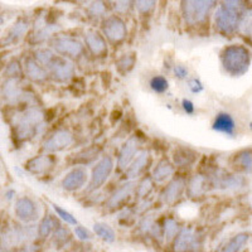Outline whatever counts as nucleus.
Listing matches in <instances>:
<instances>
[{
	"label": "nucleus",
	"mask_w": 252,
	"mask_h": 252,
	"mask_svg": "<svg viewBox=\"0 0 252 252\" xmlns=\"http://www.w3.org/2000/svg\"><path fill=\"white\" fill-rule=\"evenodd\" d=\"M14 213L17 216V218L24 223H31V222H34L38 220V207L32 198L27 197H19L15 201L14 206Z\"/></svg>",
	"instance_id": "8"
},
{
	"label": "nucleus",
	"mask_w": 252,
	"mask_h": 252,
	"mask_svg": "<svg viewBox=\"0 0 252 252\" xmlns=\"http://www.w3.org/2000/svg\"><path fill=\"white\" fill-rule=\"evenodd\" d=\"M157 0H136V8L140 13H149L154 9Z\"/></svg>",
	"instance_id": "38"
},
{
	"label": "nucleus",
	"mask_w": 252,
	"mask_h": 252,
	"mask_svg": "<svg viewBox=\"0 0 252 252\" xmlns=\"http://www.w3.org/2000/svg\"><path fill=\"white\" fill-rule=\"evenodd\" d=\"M112 170H114V160H112V158L110 155H105L101 160L97 161V164L92 169L91 179H90L89 188H87L90 192H94V190L101 188L103 184L106 183Z\"/></svg>",
	"instance_id": "5"
},
{
	"label": "nucleus",
	"mask_w": 252,
	"mask_h": 252,
	"mask_svg": "<svg viewBox=\"0 0 252 252\" xmlns=\"http://www.w3.org/2000/svg\"><path fill=\"white\" fill-rule=\"evenodd\" d=\"M52 207H53V209H55V212L57 213L58 217L61 218L62 220H64L67 224H72V226H77V220H76V217L73 215H71V213L68 212V211H66V209L61 208L58 204H52Z\"/></svg>",
	"instance_id": "33"
},
{
	"label": "nucleus",
	"mask_w": 252,
	"mask_h": 252,
	"mask_svg": "<svg viewBox=\"0 0 252 252\" xmlns=\"http://www.w3.org/2000/svg\"><path fill=\"white\" fill-rule=\"evenodd\" d=\"M87 177V170L83 166H76L75 169H72L63 177L61 187L67 192H76L86 184Z\"/></svg>",
	"instance_id": "11"
},
{
	"label": "nucleus",
	"mask_w": 252,
	"mask_h": 252,
	"mask_svg": "<svg viewBox=\"0 0 252 252\" xmlns=\"http://www.w3.org/2000/svg\"><path fill=\"white\" fill-rule=\"evenodd\" d=\"M136 62V56L134 53H129V55H124L116 61V67H118L120 73H127L134 68V64Z\"/></svg>",
	"instance_id": "30"
},
{
	"label": "nucleus",
	"mask_w": 252,
	"mask_h": 252,
	"mask_svg": "<svg viewBox=\"0 0 252 252\" xmlns=\"http://www.w3.org/2000/svg\"><path fill=\"white\" fill-rule=\"evenodd\" d=\"M174 75L179 80H186L188 77V69H187L186 66L178 64V66L174 67Z\"/></svg>",
	"instance_id": "42"
},
{
	"label": "nucleus",
	"mask_w": 252,
	"mask_h": 252,
	"mask_svg": "<svg viewBox=\"0 0 252 252\" xmlns=\"http://www.w3.org/2000/svg\"><path fill=\"white\" fill-rule=\"evenodd\" d=\"M46 69L48 71V75L57 82H66L75 75V66L62 56H53Z\"/></svg>",
	"instance_id": "6"
},
{
	"label": "nucleus",
	"mask_w": 252,
	"mask_h": 252,
	"mask_svg": "<svg viewBox=\"0 0 252 252\" xmlns=\"http://www.w3.org/2000/svg\"><path fill=\"white\" fill-rule=\"evenodd\" d=\"M27 28H28V23L27 22H24V20H18L17 23L13 24L12 28L9 29L8 34H6L5 39H4V43L6 46H9V44H13L14 42H17L26 33Z\"/></svg>",
	"instance_id": "23"
},
{
	"label": "nucleus",
	"mask_w": 252,
	"mask_h": 252,
	"mask_svg": "<svg viewBox=\"0 0 252 252\" xmlns=\"http://www.w3.org/2000/svg\"><path fill=\"white\" fill-rule=\"evenodd\" d=\"M85 42H86L87 48L90 49L94 56L103 57L107 53L106 40L98 32L89 31L85 33Z\"/></svg>",
	"instance_id": "14"
},
{
	"label": "nucleus",
	"mask_w": 252,
	"mask_h": 252,
	"mask_svg": "<svg viewBox=\"0 0 252 252\" xmlns=\"http://www.w3.org/2000/svg\"><path fill=\"white\" fill-rule=\"evenodd\" d=\"M135 183L134 182H127L126 184L121 186L118 190H115L112 193L111 197L106 201V207L110 209H116L118 207H120L121 204H124V202L127 199V198L131 195V193L135 190Z\"/></svg>",
	"instance_id": "17"
},
{
	"label": "nucleus",
	"mask_w": 252,
	"mask_h": 252,
	"mask_svg": "<svg viewBox=\"0 0 252 252\" xmlns=\"http://www.w3.org/2000/svg\"><path fill=\"white\" fill-rule=\"evenodd\" d=\"M188 89L190 90V92H193V94H199V92L203 91V85H202L201 81L197 80V78H190V80L188 81Z\"/></svg>",
	"instance_id": "41"
},
{
	"label": "nucleus",
	"mask_w": 252,
	"mask_h": 252,
	"mask_svg": "<svg viewBox=\"0 0 252 252\" xmlns=\"http://www.w3.org/2000/svg\"><path fill=\"white\" fill-rule=\"evenodd\" d=\"M105 12H106V5L103 3V0H96L89 8V13L92 17H100L105 14Z\"/></svg>",
	"instance_id": "37"
},
{
	"label": "nucleus",
	"mask_w": 252,
	"mask_h": 252,
	"mask_svg": "<svg viewBox=\"0 0 252 252\" xmlns=\"http://www.w3.org/2000/svg\"><path fill=\"white\" fill-rule=\"evenodd\" d=\"M238 28L241 29V32L246 35H252V10H249L244 14L242 19H241V23L238 26Z\"/></svg>",
	"instance_id": "36"
},
{
	"label": "nucleus",
	"mask_w": 252,
	"mask_h": 252,
	"mask_svg": "<svg viewBox=\"0 0 252 252\" xmlns=\"http://www.w3.org/2000/svg\"><path fill=\"white\" fill-rule=\"evenodd\" d=\"M78 1H80V3H82V4H86V3H89L90 0H78Z\"/></svg>",
	"instance_id": "45"
},
{
	"label": "nucleus",
	"mask_w": 252,
	"mask_h": 252,
	"mask_svg": "<svg viewBox=\"0 0 252 252\" xmlns=\"http://www.w3.org/2000/svg\"><path fill=\"white\" fill-rule=\"evenodd\" d=\"M102 32L105 37L114 43L123 42L127 34L125 23L119 17H110L107 18L102 24Z\"/></svg>",
	"instance_id": "10"
},
{
	"label": "nucleus",
	"mask_w": 252,
	"mask_h": 252,
	"mask_svg": "<svg viewBox=\"0 0 252 252\" xmlns=\"http://www.w3.org/2000/svg\"><path fill=\"white\" fill-rule=\"evenodd\" d=\"M212 129L215 131L224 134L227 136H233L236 132V123L233 118L227 112H220L216 115L215 121L212 124Z\"/></svg>",
	"instance_id": "15"
},
{
	"label": "nucleus",
	"mask_w": 252,
	"mask_h": 252,
	"mask_svg": "<svg viewBox=\"0 0 252 252\" xmlns=\"http://www.w3.org/2000/svg\"><path fill=\"white\" fill-rule=\"evenodd\" d=\"M3 96L8 102H15L22 96V90L15 78H9L3 86Z\"/></svg>",
	"instance_id": "22"
},
{
	"label": "nucleus",
	"mask_w": 252,
	"mask_h": 252,
	"mask_svg": "<svg viewBox=\"0 0 252 252\" xmlns=\"http://www.w3.org/2000/svg\"><path fill=\"white\" fill-rule=\"evenodd\" d=\"M150 89L157 94H163L169 89V82L164 76H154L150 80Z\"/></svg>",
	"instance_id": "32"
},
{
	"label": "nucleus",
	"mask_w": 252,
	"mask_h": 252,
	"mask_svg": "<svg viewBox=\"0 0 252 252\" xmlns=\"http://www.w3.org/2000/svg\"><path fill=\"white\" fill-rule=\"evenodd\" d=\"M150 155L148 152H141L138 157L134 158V160L130 163V165L125 169V174L127 175L129 179H135L136 177L143 173L145 166L149 164Z\"/></svg>",
	"instance_id": "19"
},
{
	"label": "nucleus",
	"mask_w": 252,
	"mask_h": 252,
	"mask_svg": "<svg viewBox=\"0 0 252 252\" xmlns=\"http://www.w3.org/2000/svg\"><path fill=\"white\" fill-rule=\"evenodd\" d=\"M194 160H195V154L190 149L179 148V149L175 150L174 163L177 164V165H181V166L190 165Z\"/></svg>",
	"instance_id": "27"
},
{
	"label": "nucleus",
	"mask_w": 252,
	"mask_h": 252,
	"mask_svg": "<svg viewBox=\"0 0 252 252\" xmlns=\"http://www.w3.org/2000/svg\"><path fill=\"white\" fill-rule=\"evenodd\" d=\"M22 252H37V249L33 246H26L22 249Z\"/></svg>",
	"instance_id": "44"
},
{
	"label": "nucleus",
	"mask_w": 252,
	"mask_h": 252,
	"mask_svg": "<svg viewBox=\"0 0 252 252\" xmlns=\"http://www.w3.org/2000/svg\"><path fill=\"white\" fill-rule=\"evenodd\" d=\"M75 235L76 237L81 241L91 240V233L89 232V229H86V227H83V226H76Z\"/></svg>",
	"instance_id": "40"
},
{
	"label": "nucleus",
	"mask_w": 252,
	"mask_h": 252,
	"mask_svg": "<svg viewBox=\"0 0 252 252\" xmlns=\"http://www.w3.org/2000/svg\"><path fill=\"white\" fill-rule=\"evenodd\" d=\"M153 189V183L149 178H145L139 183V186L135 188V193L139 198H145L146 195H149V193L152 192Z\"/></svg>",
	"instance_id": "35"
},
{
	"label": "nucleus",
	"mask_w": 252,
	"mask_h": 252,
	"mask_svg": "<svg viewBox=\"0 0 252 252\" xmlns=\"http://www.w3.org/2000/svg\"><path fill=\"white\" fill-rule=\"evenodd\" d=\"M217 0H182V10L187 23L195 26L209 14Z\"/></svg>",
	"instance_id": "4"
},
{
	"label": "nucleus",
	"mask_w": 252,
	"mask_h": 252,
	"mask_svg": "<svg viewBox=\"0 0 252 252\" xmlns=\"http://www.w3.org/2000/svg\"><path fill=\"white\" fill-rule=\"evenodd\" d=\"M73 143V136L67 130H58L51 135L43 143V150L48 153H57L67 149Z\"/></svg>",
	"instance_id": "12"
},
{
	"label": "nucleus",
	"mask_w": 252,
	"mask_h": 252,
	"mask_svg": "<svg viewBox=\"0 0 252 252\" xmlns=\"http://www.w3.org/2000/svg\"><path fill=\"white\" fill-rule=\"evenodd\" d=\"M252 55L245 46L231 44L220 52V63L227 75L241 77L249 71L251 66Z\"/></svg>",
	"instance_id": "1"
},
{
	"label": "nucleus",
	"mask_w": 252,
	"mask_h": 252,
	"mask_svg": "<svg viewBox=\"0 0 252 252\" xmlns=\"http://www.w3.org/2000/svg\"><path fill=\"white\" fill-rule=\"evenodd\" d=\"M184 182L182 179H173L166 188L164 189L163 193H161V201L164 202L165 204H173L181 198L182 193L184 190Z\"/></svg>",
	"instance_id": "18"
},
{
	"label": "nucleus",
	"mask_w": 252,
	"mask_h": 252,
	"mask_svg": "<svg viewBox=\"0 0 252 252\" xmlns=\"http://www.w3.org/2000/svg\"><path fill=\"white\" fill-rule=\"evenodd\" d=\"M52 168V159L48 155H40V157H34L29 159L26 164V169L32 174H43L47 170Z\"/></svg>",
	"instance_id": "20"
},
{
	"label": "nucleus",
	"mask_w": 252,
	"mask_h": 252,
	"mask_svg": "<svg viewBox=\"0 0 252 252\" xmlns=\"http://www.w3.org/2000/svg\"><path fill=\"white\" fill-rule=\"evenodd\" d=\"M199 246V237L192 228H183L174 237L173 250L174 252H192Z\"/></svg>",
	"instance_id": "9"
},
{
	"label": "nucleus",
	"mask_w": 252,
	"mask_h": 252,
	"mask_svg": "<svg viewBox=\"0 0 252 252\" xmlns=\"http://www.w3.org/2000/svg\"><path fill=\"white\" fill-rule=\"evenodd\" d=\"M58 227V224L56 223V220L52 216H47L43 220H40L39 226H38V236L42 238L48 237L51 233H53L56 228Z\"/></svg>",
	"instance_id": "28"
},
{
	"label": "nucleus",
	"mask_w": 252,
	"mask_h": 252,
	"mask_svg": "<svg viewBox=\"0 0 252 252\" xmlns=\"http://www.w3.org/2000/svg\"><path fill=\"white\" fill-rule=\"evenodd\" d=\"M207 179L202 175H195L188 186V194L190 197H199L207 190Z\"/></svg>",
	"instance_id": "26"
},
{
	"label": "nucleus",
	"mask_w": 252,
	"mask_h": 252,
	"mask_svg": "<svg viewBox=\"0 0 252 252\" xmlns=\"http://www.w3.org/2000/svg\"><path fill=\"white\" fill-rule=\"evenodd\" d=\"M24 72L29 80L34 82H43L48 77V71L42 64L34 60V57H28L24 61Z\"/></svg>",
	"instance_id": "16"
},
{
	"label": "nucleus",
	"mask_w": 252,
	"mask_h": 252,
	"mask_svg": "<svg viewBox=\"0 0 252 252\" xmlns=\"http://www.w3.org/2000/svg\"><path fill=\"white\" fill-rule=\"evenodd\" d=\"M236 163L240 165L241 169L250 172V170H252V154L249 152L241 153V154L236 158Z\"/></svg>",
	"instance_id": "34"
},
{
	"label": "nucleus",
	"mask_w": 252,
	"mask_h": 252,
	"mask_svg": "<svg viewBox=\"0 0 252 252\" xmlns=\"http://www.w3.org/2000/svg\"><path fill=\"white\" fill-rule=\"evenodd\" d=\"M69 241H71V233H69V231L67 228L58 226L53 231V244H55V246L57 249L66 247Z\"/></svg>",
	"instance_id": "29"
},
{
	"label": "nucleus",
	"mask_w": 252,
	"mask_h": 252,
	"mask_svg": "<svg viewBox=\"0 0 252 252\" xmlns=\"http://www.w3.org/2000/svg\"><path fill=\"white\" fill-rule=\"evenodd\" d=\"M110 1L114 5V8L120 13L126 12L132 3V0H110Z\"/></svg>",
	"instance_id": "39"
},
{
	"label": "nucleus",
	"mask_w": 252,
	"mask_h": 252,
	"mask_svg": "<svg viewBox=\"0 0 252 252\" xmlns=\"http://www.w3.org/2000/svg\"><path fill=\"white\" fill-rule=\"evenodd\" d=\"M244 17L242 0H223L216 12V28L222 34H231L238 28Z\"/></svg>",
	"instance_id": "2"
},
{
	"label": "nucleus",
	"mask_w": 252,
	"mask_h": 252,
	"mask_svg": "<svg viewBox=\"0 0 252 252\" xmlns=\"http://www.w3.org/2000/svg\"><path fill=\"white\" fill-rule=\"evenodd\" d=\"M52 47L58 55L66 58H77L83 53V46L76 38L58 35L52 40Z\"/></svg>",
	"instance_id": "7"
},
{
	"label": "nucleus",
	"mask_w": 252,
	"mask_h": 252,
	"mask_svg": "<svg viewBox=\"0 0 252 252\" xmlns=\"http://www.w3.org/2000/svg\"><path fill=\"white\" fill-rule=\"evenodd\" d=\"M94 232L103 240L105 242H109L112 244L115 240H116V235H115L114 229L109 226V224L103 223V222H96L94 224Z\"/></svg>",
	"instance_id": "25"
},
{
	"label": "nucleus",
	"mask_w": 252,
	"mask_h": 252,
	"mask_svg": "<svg viewBox=\"0 0 252 252\" xmlns=\"http://www.w3.org/2000/svg\"><path fill=\"white\" fill-rule=\"evenodd\" d=\"M247 241H249V235L247 233H237L224 245L222 252H238L247 244Z\"/></svg>",
	"instance_id": "24"
},
{
	"label": "nucleus",
	"mask_w": 252,
	"mask_h": 252,
	"mask_svg": "<svg viewBox=\"0 0 252 252\" xmlns=\"http://www.w3.org/2000/svg\"><path fill=\"white\" fill-rule=\"evenodd\" d=\"M173 173H174L173 164L166 159H161L158 161V164L153 169V181L157 183H163L172 177Z\"/></svg>",
	"instance_id": "21"
},
{
	"label": "nucleus",
	"mask_w": 252,
	"mask_h": 252,
	"mask_svg": "<svg viewBox=\"0 0 252 252\" xmlns=\"http://www.w3.org/2000/svg\"><path fill=\"white\" fill-rule=\"evenodd\" d=\"M3 23H4V20H3V18L0 17V26H3Z\"/></svg>",
	"instance_id": "46"
},
{
	"label": "nucleus",
	"mask_w": 252,
	"mask_h": 252,
	"mask_svg": "<svg viewBox=\"0 0 252 252\" xmlns=\"http://www.w3.org/2000/svg\"><path fill=\"white\" fill-rule=\"evenodd\" d=\"M178 231H179V226H178L177 220H173V218H168V220H165V222H164V227H163V235L166 241L174 238L175 236L178 235Z\"/></svg>",
	"instance_id": "31"
},
{
	"label": "nucleus",
	"mask_w": 252,
	"mask_h": 252,
	"mask_svg": "<svg viewBox=\"0 0 252 252\" xmlns=\"http://www.w3.org/2000/svg\"><path fill=\"white\" fill-rule=\"evenodd\" d=\"M138 148L139 140L136 136H131L123 144L118 158V166L120 169H126L130 165V163L134 160L135 155L138 153Z\"/></svg>",
	"instance_id": "13"
},
{
	"label": "nucleus",
	"mask_w": 252,
	"mask_h": 252,
	"mask_svg": "<svg viewBox=\"0 0 252 252\" xmlns=\"http://www.w3.org/2000/svg\"><path fill=\"white\" fill-rule=\"evenodd\" d=\"M182 106H183V110L188 115H192L193 112H194V105H193L192 101H189V100H187V98H184V100L182 101Z\"/></svg>",
	"instance_id": "43"
},
{
	"label": "nucleus",
	"mask_w": 252,
	"mask_h": 252,
	"mask_svg": "<svg viewBox=\"0 0 252 252\" xmlns=\"http://www.w3.org/2000/svg\"><path fill=\"white\" fill-rule=\"evenodd\" d=\"M43 125V114L37 109H28L15 120V135L20 140H29L42 131Z\"/></svg>",
	"instance_id": "3"
},
{
	"label": "nucleus",
	"mask_w": 252,
	"mask_h": 252,
	"mask_svg": "<svg viewBox=\"0 0 252 252\" xmlns=\"http://www.w3.org/2000/svg\"><path fill=\"white\" fill-rule=\"evenodd\" d=\"M250 129H251V131H252V121H251V124H250Z\"/></svg>",
	"instance_id": "47"
}]
</instances>
